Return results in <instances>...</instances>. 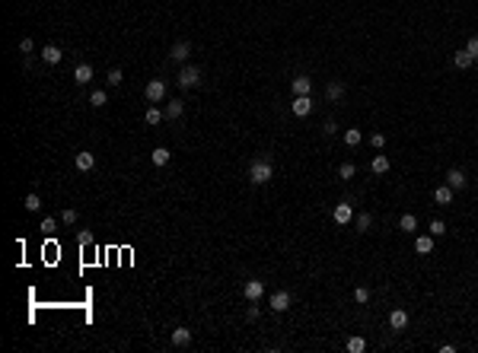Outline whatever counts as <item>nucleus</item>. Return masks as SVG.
Here are the masks:
<instances>
[{"instance_id":"39448f33","label":"nucleus","mask_w":478,"mask_h":353,"mask_svg":"<svg viewBox=\"0 0 478 353\" xmlns=\"http://www.w3.org/2000/svg\"><path fill=\"white\" fill-rule=\"evenodd\" d=\"M242 296H246L249 302H258L261 296H265V283H261V280H246V287H242Z\"/></svg>"},{"instance_id":"f257e3e1","label":"nucleus","mask_w":478,"mask_h":353,"mask_svg":"<svg viewBox=\"0 0 478 353\" xmlns=\"http://www.w3.org/2000/svg\"><path fill=\"white\" fill-rule=\"evenodd\" d=\"M271 178H274V166L268 159H255L252 166H249V181H252V185H268Z\"/></svg>"},{"instance_id":"5701e85b","label":"nucleus","mask_w":478,"mask_h":353,"mask_svg":"<svg viewBox=\"0 0 478 353\" xmlns=\"http://www.w3.org/2000/svg\"><path fill=\"white\" fill-rule=\"evenodd\" d=\"M169 159H172V153L166 150V147H157V150H153V166H166Z\"/></svg>"},{"instance_id":"b1692460","label":"nucleus","mask_w":478,"mask_h":353,"mask_svg":"<svg viewBox=\"0 0 478 353\" xmlns=\"http://www.w3.org/2000/svg\"><path fill=\"white\" fill-rule=\"evenodd\" d=\"M360 140H363V134L357 131V127H348V131H345V144L348 147H357Z\"/></svg>"},{"instance_id":"a19ab883","label":"nucleus","mask_w":478,"mask_h":353,"mask_svg":"<svg viewBox=\"0 0 478 353\" xmlns=\"http://www.w3.org/2000/svg\"><path fill=\"white\" fill-rule=\"evenodd\" d=\"M322 131H325V134H335V131H338V124H335V121H325V124H322Z\"/></svg>"},{"instance_id":"7ed1b4c3","label":"nucleus","mask_w":478,"mask_h":353,"mask_svg":"<svg viewBox=\"0 0 478 353\" xmlns=\"http://www.w3.org/2000/svg\"><path fill=\"white\" fill-rule=\"evenodd\" d=\"M166 92H169V86H166V80H150L147 83V89H144V96H147V102H163L166 99Z\"/></svg>"},{"instance_id":"4468645a","label":"nucleus","mask_w":478,"mask_h":353,"mask_svg":"<svg viewBox=\"0 0 478 353\" xmlns=\"http://www.w3.org/2000/svg\"><path fill=\"white\" fill-rule=\"evenodd\" d=\"M191 344V331L188 328H176L172 331V347H188Z\"/></svg>"},{"instance_id":"72a5a7b5","label":"nucleus","mask_w":478,"mask_h":353,"mask_svg":"<svg viewBox=\"0 0 478 353\" xmlns=\"http://www.w3.org/2000/svg\"><path fill=\"white\" fill-rule=\"evenodd\" d=\"M105 80H109V86H121V80H125V77H121V70H118V67H112V70H109V77H105Z\"/></svg>"},{"instance_id":"473e14b6","label":"nucleus","mask_w":478,"mask_h":353,"mask_svg":"<svg viewBox=\"0 0 478 353\" xmlns=\"http://www.w3.org/2000/svg\"><path fill=\"white\" fill-rule=\"evenodd\" d=\"M354 299H357L360 305H367L370 302V290L367 287H357V290H354Z\"/></svg>"},{"instance_id":"ea45409f","label":"nucleus","mask_w":478,"mask_h":353,"mask_svg":"<svg viewBox=\"0 0 478 353\" xmlns=\"http://www.w3.org/2000/svg\"><path fill=\"white\" fill-rule=\"evenodd\" d=\"M246 318H249V322H255V318H258V305H249V312H246Z\"/></svg>"},{"instance_id":"0eeeda50","label":"nucleus","mask_w":478,"mask_h":353,"mask_svg":"<svg viewBox=\"0 0 478 353\" xmlns=\"http://www.w3.org/2000/svg\"><path fill=\"white\" fill-rule=\"evenodd\" d=\"M290 112L297 115V118H306V115L313 112V99H309V96H297L290 102Z\"/></svg>"},{"instance_id":"a878e982","label":"nucleus","mask_w":478,"mask_h":353,"mask_svg":"<svg viewBox=\"0 0 478 353\" xmlns=\"http://www.w3.org/2000/svg\"><path fill=\"white\" fill-rule=\"evenodd\" d=\"M163 118H166V112H159L157 105H150V108H147V124H159Z\"/></svg>"},{"instance_id":"f704fd0d","label":"nucleus","mask_w":478,"mask_h":353,"mask_svg":"<svg viewBox=\"0 0 478 353\" xmlns=\"http://www.w3.org/2000/svg\"><path fill=\"white\" fill-rule=\"evenodd\" d=\"M61 220H64L67 226H73V223H77V210H73V207H67L64 213H61Z\"/></svg>"},{"instance_id":"ddd939ff","label":"nucleus","mask_w":478,"mask_h":353,"mask_svg":"<svg viewBox=\"0 0 478 353\" xmlns=\"http://www.w3.org/2000/svg\"><path fill=\"white\" fill-rule=\"evenodd\" d=\"M414 252H418V255H430V252H434V235H418V239H414Z\"/></svg>"},{"instance_id":"e433bc0d","label":"nucleus","mask_w":478,"mask_h":353,"mask_svg":"<svg viewBox=\"0 0 478 353\" xmlns=\"http://www.w3.org/2000/svg\"><path fill=\"white\" fill-rule=\"evenodd\" d=\"M55 226H58V220H55V216H45V220H42V229H45V233H51Z\"/></svg>"},{"instance_id":"2eb2a0df","label":"nucleus","mask_w":478,"mask_h":353,"mask_svg":"<svg viewBox=\"0 0 478 353\" xmlns=\"http://www.w3.org/2000/svg\"><path fill=\"white\" fill-rule=\"evenodd\" d=\"M188 54H191V45H188V42H176L172 51H169V58L172 60H188Z\"/></svg>"},{"instance_id":"aec40b11","label":"nucleus","mask_w":478,"mask_h":353,"mask_svg":"<svg viewBox=\"0 0 478 353\" xmlns=\"http://www.w3.org/2000/svg\"><path fill=\"white\" fill-rule=\"evenodd\" d=\"M182 112H185V102H179V99H172L169 105H166V118H169V121L182 118Z\"/></svg>"},{"instance_id":"6ab92c4d","label":"nucleus","mask_w":478,"mask_h":353,"mask_svg":"<svg viewBox=\"0 0 478 353\" xmlns=\"http://www.w3.org/2000/svg\"><path fill=\"white\" fill-rule=\"evenodd\" d=\"M399 229H402V233H414V229H418V216H414V213H402Z\"/></svg>"},{"instance_id":"2f4dec72","label":"nucleus","mask_w":478,"mask_h":353,"mask_svg":"<svg viewBox=\"0 0 478 353\" xmlns=\"http://www.w3.org/2000/svg\"><path fill=\"white\" fill-rule=\"evenodd\" d=\"M427 233H430V235H443V233H446V223H443V220H430Z\"/></svg>"},{"instance_id":"f03ea898","label":"nucleus","mask_w":478,"mask_h":353,"mask_svg":"<svg viewBox=\"0 0 478 353\" xmlns=\"http://www.w3.org/2000/svg\"><path fill=\"white\" fill-rule=\"evenodd\" d=\"M198 83H201V70H198V67H191V64H185L179 70V86H182V89H194Z\"/></svg>"},{"instance_id":"f8f14e48","label":"nucleus","mask_w":478,"mask_h":353,"mask_svg":"<svg viewBox=\"0 0 478 353\" xmlns=\"http://www.w3.org/2000/svg\"><path fill=\"white\" fill-rule=\"evenodd\" d=\"M61 58H64V51H61L58 45H45V48H42V60H45V64H61Z\"/></svg>"},{"instance_id":"6e6552de","label":"nucleus","mask_w":478,"mask_h":353,"mask_svg":"<svg viewBox=\"0 0 478 353\" xmlns=\"http://www.w3.org/2000/svg\"><path fill=\"white\" fill-rule=\"evenodd\" d=\"M287 309H290V293L287 290L271 293V312H287Z\"/></svg>"},{"instance_id":"20e7f679","label":"nucleus","mask_w":478,"mask_h":353,"mask_svg":"<svg viewBox=\"0 0 478 353\" xmlns=\"http://www.w3.org/2000/svg\"><path fill=\"white\" fill-rule=\"evenodd\" d=\"M332 220L338 223V226H348V223L354 220V204H351V201H341L338 207L332 210Z\"/></svg>"},{"instance_id":"9d476101","label":"nucleus","mask_w":478,"mask_h":353,"mask_svg":"<svg viewBox=\"0 0 478 353\" xmlns=\"http://www.w3.org/2000/svg\"><path fill=\"white\" fill-rule=\"evenodd\" d=\"M446 185L453 188V191L466 188V172H462V169H449V172H446Z\"/></svg>"},{"instance_id":"a211bd4d","label":"nucleus","mask_w":478,"mask_h":353,"mask_svg":"<svg viewBox=\"0 0 478 353\" xmlns=\"http://www.w3.org/2000/svg\"><path fill=\"white\" fill-rule=\"evenodd\" d=\"M472 60H475V58H472V54H469L466 48H462V51H453V64L459 67V70H466V67H472Z\"/></svg>"},{"instance_id":"c756f323","label":"nucleus","mask_w":478,"mask_h":353,"mask_svg":"<svg viewBox=\"0 0 478 353\" xmlns=\"http://www.w3.org/2000/svg\"><path fill=\"white\" fill-rule=\"evenodd\" d=\"M370 147H373V150H382V147H386V134L373 131V134H370Z\"/></svg>"},{"instance_id":"1a4fd4ad","label":"nucleus","mask_w":478,"mask_h":353,"mask_svg":"<svg viewBox=\"0 0 478 353\" xmlns=\"http://www.w3.org/2000/svg\"><path fill=\"white\" fill-rule=\"evenodd\" d=\"M290 89H293V96H309V89H313V80L300 73V77L290 80Z\"/></svg>"},{"instance_id":"4c0bfd02","label":"nucleus","mask_w":478,"mask_h":353,"mask_svg":"<svg viewBox=\"0 0 478 353\" xmlns=\"http://www.w3.org/2000/svg\"><path fill=\"white\" fill-rule=\"evenodd\" d=\"M32 48H35V42H32V38H23V42H19V51H23V54H29Z\"/></svg>"},{"instance_id":"cd10ccee","label":"nucleus","mask_w":478,"mask_h":353,"mask_svg":"<svg viewBox=\"0 0 478 353\" xmlns=\"http://www.w3.org/2000/svg\"><path fill=\"white\" fill-rule=\"evenodd\" d=\"M26 210H32V213H38V210H42V198H38L35 191H32L29 198H26Z\"/></svg>"},{"instance_id":"9b49d317","label":"nucleus","mask_w":478,"mask_h":353,"mask_svg":"<svg viewBox=\"0 0 478 353\" xmlns=\"http://www.w3.org/2000/svg\"><path fill=\"white\" fill-rule=\"evenodd\" d=\"M389 166H392V162H389V156L376 153V156H373V162H370V172H373V175H386V172H389Z\"/></svg>"},{"instance_id":"58836bf2","label":"nucleus","mask_w":478,"mask_h":353,"mask_svg":"<svg viewBox=\"0 0 478 353\" xmlns=\"http://www.w3.org/2000/svg\"><path fill=\"white\" fill-rule=\"evenodd\" d=\"M77 242H80V245H90V242H93V233H86V229H83V233L77 235Z\"/></svg>"},{"instance_id":"393cba45","label":"nucleus","mask_w":478,"mask_h":353,"mask_svg":"<svg viewBox=\"0 0 478 353\" xmlns=\"http://www.w3.org/2000/svg\"><path fill=\"white\" fill-rule=\"evenodd\" d=\"M345 347L351 350V353H363V350H367V341H363V337H348Z\"/></svg>"},{"instance_id":"423d86ee","label":"nucleus","mask_w":478,"mask_h":353,"mask_svg":"<svg viewBox=\"0 0 478 353\" xmlns=\"http://www.w3.org/2000/svg\"><path fill=\"white\" fill-rule=\"evenodd\" d=\"M408 322H412V318H408L405 309H392V312H389V328H392V331H405Z\"/></svg>"},{"instance_id":"7c9ffc66","label":"nucleus","mask_w":478,"mask_h":353,"mask_svg":"<svg viewBox=\"0 0 478 353\" xmlns=\"http://www.w3.org/2000/svg\"><path fill=\"white\" fill-rule=\"evenodd\" d=\"M338 175H341V178H354V175H357V166H354V162H341Z\"/></svg>"},{"instance_id":"4be33fe9","label":"nucleus","mask_w":478,"mask_h":353,"mask_svg":"<svg viewBox=\"0 0 478 353\" xmlns=\"http://www.w3.org/2000/svg\"><path fill=\"white\" fill-rule=\"evenodd\" d=\"M325 96L332 99V102H338L341 96H345V83H338V80H335V83H328V89H325Z\"/></svg>"},{"instance_id":"412c9836","label":"nucleus","mask_w":478,"mask_h":353,"mask_svg":"<svg viewBox=\"0 0 478 353\" xmlns=\"http://www.w3.org/2000/svg\"><path fill=\"white\" fill-rule=\"evenodd\" d=\"M434 201H437V204H443V207H446V204H453V188H449V185L437 188V191H434Z\"/></svg>"},{"instance_id":"f3484780","label":"nucleus","mask_w":478,"mask_h":353,"mask_svg":"<svg viewBox=\"0 0 478 353\" xmlns=\"http://www.w3.org/2000/svg\"><path fill=\"white\" fill-rule=\"evenodd\" d=\"M73 80H77L80 86H86V83L93 80V67H90V64H80L77 70H73Z\"/></svg>"},{"instance_id":"c85d7f7f","label":"nucleus","mask_w":478,"mask_h":353,"mask_svg":"<svg viewBox=\"0 0 478 353\" xmlns=\"http://www.w3.org/2000/svg\"><path fill=\"white\" fill-rule=\"evenodd\" d=\"M354 226H357V233H367V229L373 226V216H370V213H360V216H357V223H354Z\"/></svg>"},{"instance_id":"bb28decb","label":"nucleus","mask_w":478,"mask_h":353,"mask_svg":"<svg viewBox=\"0 0 478 353\" xmlns=\"http://www.w3.org/2000/svg\"><path fill=\"white\" fill-rule=\"evenodd\" d=\"M90 102H93V105H96V108H102V105H105V102H109V92H105V89H93V96H90Z\"/></svg>"},{"instance_id":"c9c22d12","label":"nucleus","mask_w":478,"mask_h":353,"mask_svg":"<svg viewBox=\"0 0 478 353\" xmlns=\"http://www.w3.org/2000/svg\"><path fill=\"white\" fill-rule=\"evenodd\" d=\"M466 51H469V54H472V58L478 60V35H472V38H469V45H466Z\"/></svg>"},{"instance_id":"dca6fc26","label":"nucleus","mask_w":478,"mask_h":353,"mask_svg":"<svg viewBox=\"0 0 478 353\" xmlns=\"http://www.w3.org/2000/svg\"><path fill=\"white\" fill-rule=\"evenodd\" d=\"M77 169H80V172L96 169V156H93V153H77Z\"/></svg>"}]
</instances>
